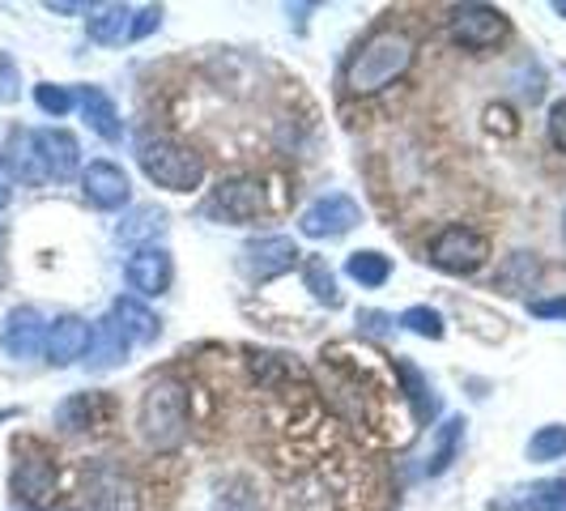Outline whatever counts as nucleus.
I'll list each match as a JSON object with an SVG mask.
<instances>
[{"instance_id":"nucleus-21","label":"nucleus","mask_w":566,"mask_h":511,"mask_svg":"<svg viewBox=\"0 0 566 511\" xmlns=\"http://www.w3.org/2000/svg\"><path fill=\"white\" fill-rule=\"evenodd\" d=\"M167 230V213L158 209V205H137L124 222H119V230H115V239L119 243H145V248H154V239Z\"/></svg>"},{"instance_id":"nucleus-27","label":"nucleus","mask_w":566,"mask_h":511,"mask_svg":"<svg viewBox=\"0 0 566 511\" xmlns=\"http://www.w3.org/2000/svg\"><path fill=\"white\" fill-rule=\"evenodd\" d=\"M528 460L533 465H549V460H563L566 456V423H545L537 426V435L528 439Z\"/></svg>"},{"instance_id":"nucleus-29","label":"nucleus","mask_w":566,"mask_h":511,"mask_svg":"<svg viewBox=\"0 0 566 511\" xmlns=\"http://www.w3.org/2000/svg\"><path fill=\"white\" fill-rule=\"evenodd\" d=\"M303 285L312 290L315 303H324V307H340L337 278H333V269H328L324 260H307V264H303Z\"/></svg>"},{"instance_id":"nucleus-10","label":"nucleus","mask_w":566,"mask_h":511,"mask_svg":"<svg viewBox=\"0 0 566 511\" xmlns=\"http://www.w3.org/2000/svg\"><path fill=\"white\" fill-rule=\"evenodd\" d=\"M85 494H90L94 511H142L133 478L112 460H98L85 469Z\"/></svg>"},{"instance_id":"nucleus-35","label":"nucleus","mask_w":566,"mask_h":511,"mask_svg":"<svg viewBox=\"0 0 566 511\" xmlns=\"http://www.w3.org/2000/svg\"><path fill=\"white\" fill-rule=\"evenodd\" d=\"M358 324H363V333H370V337H388V333H392V324H397V315H388V312H358Z\"/></svg>"},{"instance_id":"nucleus-34","label":"nucleus","mask_w":566,"mask_h":511,"mask_svg":"<svg viewBox=\"0 0 566 511\" xmlns=\"http://www.w3.org/2000/svg\"><path fill=\"white\" fill-rule=\"evenodd\" d=\"M158 27H163V9H158V4H145L142 13H133V30H128V39H145V34H154Z\"/></svg>"},{"instance_id":"nucleus-22","label":"nucleus","mask_w":566,"mask_h":511,"mask_svg":"<svg viewBox=\"0 0 566 511\" xmlns=\"http://www.w3.org/2000/svg\"><path fill=\"white\" fill-rule=\"evenodd\" d=\"M345 278L358 282L363 290H379V285L392 282V260L375 248H363V252H349L345 260Z\"/></svg>"},{"instance_id":"nucleus-7","label":"nucleus","mask_w":566,"mask_h":511,"mask_svg":"<svg viewBox=\"0 0 566 511\" xmlns=\"http://www.w3.org/2000/svg\"><path fill=\"white\" fill-rule=\"evenodd\" d=\"M13 499L22 503L27 511H48L56 503L60 494V469L52 456L34 452V456H18V465H13Z\"/></svg>"},{"instance_id":"nucleus-40","label":"nucleus","mask_w":566,"mask_h":511,"mask_svg":"<svg viewBox=\"0 0 566 511\" xmlns=\"http://www.w3.org/2000/svg\"><path fill=\"white\" fill-rule=\"evenodd\" d=\"M563 239H566V218H563Z\"/></svg>"},{"instance_id":"nucleus-1","label":"nucleus","mask_w":566,"mask_h":511,"mask_svg":"<svg viewBox=\"0 0 566 511\" xmlns=\"http://www.w3.org/2000/svg\"><path fill=\"white\" fill-rule=\"evenodd\" d=\"M413 56H418V48H413V39L405 30H375L367 43L345 60V90L358 94V98H370V94L400 82L413 69Z\"/></svg>"},{"instance_id":"nucleus-37","label":"nucleus","mask_w":566,"mask_h":511,"mask_svg":"<svg viewBox=\"0 0 566 511\" xmlns=\"http://www.w3.org/2000/svg\"><path fill=\"white\" fill-rule=\"evenodd\" d=\"M485 128H490V133H503V137H511L520 124H515V115H511L507 107H485Z\"/></svg>"},{"instance_id":"nucleus-11","label":"nucleus","mask_w":566,"mask_h":511,"mask_svg":"<svg viewBox=\"0 0 566 511\" xmlns=\"http://www.w3.org/2000/svg\"><path fill=\"white\" fill-rule=\"evenodd\" d=\"M124 278L128 285L145 294V299H158V294H167L170 282H175V260H170L167 248H142V252L128 255V264H124Z\"/></svg>"},{"instance_id":"nucleus-16","label":"nucleus","mask_w":566,"mask_h":511,"mask_svg":"<svg viewBox=\"0 0 566 511\" xmlns=\"http://www.w3.org/2000/svg\"><path fill=\"white\" fill-rule=\"evenodd\" d=\"M43 341H48V324L34 307H13L4 315V328H0V345L13 354V358H34L43 354Z\"/></svg>"},{"instance_id":"nucleus-19","label":"nucleus","mask_w":566,"mask_h":511,"mask_svg":"<svg viewBox=\"0 0 566 511\" xmlns=\"http://www.w3.org/2000/svg\"><path fill=\"white\" fill-rule=\"evenodd\" d=\"M77 103H82V115H85V124H90V133H98L103 142H119V137H124V119H119V107L112 103V94L85 85Z\"/></svg>"},{"instance_id":"nucleus-13","label":"nucleus","mask_w":566,"mask_h":511,"mask_svg":"<svg viewBox=\"0 0 566 511\" xmlns=\"http://www.w3.org/2000/svg\"><path fill=\"white\" fill-rule=\"evenodd\" d=\"M133 341L119 328L115 315H103L98 324H90V350H85V367L90 371H115L128 363Z\"/></svg>"},{"instance_id":"nucleus-8","label":"nucleus","mask_w":566,"mask_h":511,"mask_svg":"<svg viewBox=\"0 0 566 511\" xmlns=\"http://www.w3.org/2000/svg\"><path fill=\"white\" fill-rule=\"evenodd\" d=\"M363 222V205L345 192H328V197H315L303 213H298V230L307 239H345L349 230Z\"/></svg>"},{"instance_id":"nucleus-9","label":"nucleus","mask_w":566,"mask_h":511,"mask_svg":"<svg viewBox=\"0 0 566 511\" xmlns=\"http://www.w3.org/2000/svg\"><path fill=\"white\" fill-rule=\"evenodd\" d=\"M298 260H303L298 243H294V239H285V234H264V239H252V243H243V252H239V264H243V273H248L255 285L285 278Z\"/></svg>"},{"instance_id":"nucleus-14","label":"nucleus","mask_w":566,"mask_h":511,"mask_svg":"<svg viewBox=\"0 0 566 511\" xmlns=\"http://www.w3.org/2000/svg\"><path fill=\"white\" fill-rule=\"evenodd\" d=\"M485 511H566V478H545V482L507 490L490 499Z\"/></svg>"},{"instance_id":"nucleus-24","label":"nucleus","mask_w":566,"mask_h":511,"mask_svg":"<svg viewBox=\"0 0 566 511\" xmlns=\"http://www.w3.org/2000/svg\"><path fill=\"white\" fill-rule=\"evenodd\" d=\"M209 511H264V499H260V486L248 478V473H234L218 486L213 494V508Z\"/></svg>"},{"instance_id":"nucleus-20","label":"nucleus","mask_w":566,"mask_h":511,"mask_svg":"<svg viewBox=\"0 0 566 511\" xmlns=\"http://www.w3.org/2000/svg\"><path fill=\"white\" fill-rule=\"evenodd\" d=\"M112 315L119 320V328L128 333V341H142V345H149V341L163 337V320L149 312L142 299H115Z\"/></svg>"},{"instance_id":"nucleus-31","label":"nucleus","mask_w":566,"mask_h":511,"mask_svg":"<svg viewBox=\"0 0 566 511\" xmlns=\"http://www.w3.org/2000/svg\"><path fill=\"white\" fill-rule=\"evenodd\" d=\"M34 103H39L48 115H56L60 119V115L73 112L77 98H73V90H64V85H39V90H34Z\"/></svg>"},{"instance_id":"nucleus-26","label":"nucleus","mask_w":566,"mask_h":511,"mask_svg":"<svg viewBox=\"0 0 566 511\" xmlns=\"http://www.w3.org/2000/svg\"><path fill=\"white\" fill-rule=\"evenodd\" d=\"M541 278V264L533 260L528 252H511L507 264L499 269V278H494V285H503V290H511V294H520V290H533Z\"/></svg>"},{"instance_id":"nucleus-5","label":"nucleus","mask_w":566,"mask_h":511,"mask_svg":"<svg viewBox=\"0 0 566 511\" xmlns=\"http://www.w3.org/2000/svg\"><path fill=\"white\" fill-rule=\"evenodd\" d=\"M426 260L434 269L452 273V278H473L478 269H485V260H490V239L478 234L473 227L452 222V227H443L426 243Z\"/></svg>"},{"instance_id":"nucleus-18","label":"nucleus","mask_w":566,"mask_h":511,"mask_svg":"<svg viewBox=\"0 0 566 511\" xmlns=\"http://www.w3.org/2000/svg\"><path fill=\"white\" fill-rule=\"evenodd\" d=\"M397 375L400 384H405V397H409V405H413V418L422 426H430L434 418H439V397H434V388H430V379H426V371L418 367V363H409V358H397Z\"/></svg>"},{"instance_id":"nucleus-3","label":"nucleus","mask_w":566,"mask_h":511,"mask_svg":"<svg viewBox=\"0 0 566 511\" xmlns=\"http://www.w3.org/2000/svg\"><path fill=\"white\" fill-rule=\"evenodd\" d=\"M137 163L145 179L167 192H197L205 184V158L192 145L175 142L167 133H142L137 137Z\"/></svg>"},{"instance_id":"nucleus-30","label":"nucleus","mask_w":566,"mask_h":511,"mask_svg":"<svg viewBox=\"0 0 566 511\" xmlns=\"http://www.w3.org/2000/svg\"><path fill=\"white\" fill-rule=\"evenodd\" d=\"M400 328H409V333H418V337H430V341H443V315L434 312V307H426V303H413V307H405L397 315Z\"/></svg>"},{"instance_id":"nucleus-6","label":"nucleus","mask_w":566,"mask_h":511,"mask_svg":"<svg viewBox=\"0 0 566 511\" xmlns=\"http://www.w3.org/2000/svg\"><path fill=\"white\" fill-rule=\"evenodd\" d=\"M448 34L464 52H494L507 39V13L494 4H455L448 18Z\"/></svg>"},{"instance_id":"nucleus-23","label":"nucleus","mask_w":566,"mask_h":511,"mask_svg":"<svg viewBox=\"0 0 566 511\" xmlns=\"http://www.w3.org/2000/svg\"><path fill=\"white\" fill-rule=\"evenodd\" d=\"M128 30H133V9H128V4H103V9L90 13V39L103 43V48L124 43Z\"/></svg>"},{"instance_id":"nucleus-25","label":"nucleus","mask_w":566,"mask_h":511,"mask_svg":"<svg viewBox=\"0 0 566 511\" xmlns=\"http://www.w3.org/2000/svg\"><path fill=\"white\" fill-rule=\"evenodd\" d=\"M460 439H464V418H443V426L434 430V444H430V460H426V473L439 478L452 469L455 452H460Z\"/></svg>"},{"instance_id":"nucleus-4","label":"nucleus","mask_w":566,"mask_h":511,"mask_svg":"<svg viewBox=\"0 0 566 511\" xmlns=\"http://www.w3.org/2000/svg\"><path fill=\"white\" fill-rule=\"evenodd\" d=\"M264 209H269V200H264V184L255 175H230L200 205L205 218L227 222V227H252L264 218Z\"/></svg>"},{"instance_id":"nucleus-15","label":"nucleus","mask_w":566,"mask_h":511,"mask_svg":"<svg viewBox=\"0 0 566 511\" xmlns=\"http://www.w3.org/2000/svg\"><path fill=\"white\" fill-rule=\"evenodd\" d=\"M85 350H90V324H85L82 315H56V320L48 324L43 354H48L52 367L77 363V358H85Z\"/></svg>"},{"instance_id":"nucleus-2","label":"nucleus","mask_w":566,"mask_h":511,"mask_svg":"<svg viewBox=\"0 0 566 511\" xmlns=\"http://www.w3.org/2000/svg\"><path fill=\"white\" fill-rule=\"evenodd\" d=\"M188 426H192V400H188V388L179 379H154L142 393V405H137V430H142L145 448L154 452H175L184 448L188 439Z\"/></svg>"},{"instance_id":"nucleus-39","label":"nucleus","mask_w":566,"mask_h":511,"mask_svg":"<svg viewBox=\"0 0 566 511\" xmlns=\"http://www.w3.org/2000/svg\"><path fill=\"white\" fill-rule=\"evenodd\" d=\"M554 9H558V13H563V18H566V0H558V4H554Z\"/></svg>"},{"instance_id":"nucleus-12","label":"nucleus","mask_w":566,"mask_h":511,"mask_svg":"<svg viewBox=\"0 0 566 511\" xmlns=\"http://www.w3.org/2000/svg\"><path fill=\"white\" fill-rule=\"evenodd\" d=\"M82 192L94 209H119V205H128V197H133V179H128L124 167H115L107 158H94L82 170Z\"/></svg>"},{"instance_id":"nucleus-38","label":"nucleus","mask_w":566,"mask_h":511,"mask_svg":"<svg viewBox=\"0 0 566 511\" xmlns=\"http://www.w3.org/2000/svg\"><path fill=\"white\" fill-rule=\"evenodd\" d=\"M9 197H13V175H9V167L0 163V209L9 205Z\"/></svg>"},{"instance_id":"nucleus-28","label":"nucleus","mask_w":566,"mask_h":511,"mask_svg":"<svg viewBox=\"0 0 566 511\" xmlns=\"http://www.w3.org/2000/svg\"><path fill=\"white\" fill-rule=\"evenodd\" d=\"M56 423L64 426V430H94V423H98V397H90V393H77V397H69L64 405L56 409Z\"/></svg>"},{"instance_id":"nucleus-32","label":"nucleus","mask_w":566,"mask_h":511,"mask_svg":"<svg viewBox=\"0 0 566 511\" xmlns=\"http://www.w3.org/2000/svg\"><path fill=\"white\" fill-rule=\"evenodd\" d=\"M545 133H549V145L566 154V98H558V103L549 107V115H545Z\"/></svg>"},{"instance_id":"nucleus-36","label":"nucleus","mask_w":566,"mask_h":511,"mask_svg":"<svg viewBox=\"0 0 566 511\" xmlns=\"http://www.w3.org/2000/svg\"><path fill=\"white\" fill-rule=\"evenodd\" d=\"M528 312L537 320H566V294H554V299H533Z\"/></svg>"},{"instance_id":"nucleus-17","label":"nucleus","mask_w":566,"mask_h":511,"mask_svg":"<svg viewBox=\"0 0 566 511\" xmlns=\"http://www.w3.org/2000/svg\"><path fill=\"white\" fill-rule=\"evenodd\" d=\"M34 149H39V163L48 170V179L56 175V179H69L73 170L82 167V145L73 133H64V128H39L34 133Z\"/></svg>"},{"instance_id":"nucleus-33","label":"nucleus","mask_w":566,"mask_h":511,"mask_svg":"<svg viewBox=\"0 0 566 511\" xmlns=\"http://www.w3.org/2000/svg\"><path fill=\"white\" fill-rule=\"evenodd\" d=\"M18 94H22V77H18L9 52H0V103H13Z\"/></svg>"}]
</instances>
